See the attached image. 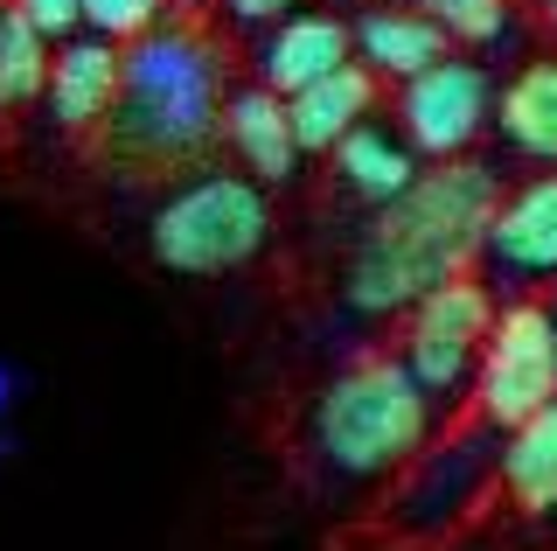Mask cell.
<instances>
[{"instance_id":"1","label":"cell","mask_w":557,"mask_h":551,"mask_svg":"<svg viewBox=\"0 0 557 551\" xmlns=\"http://www.w3.org/2000/svg\"><path fill=\"white\" fill-rule=\"evenodd\" d=\"M495 203H502V182L474 154L418 168V182L405 196L383 203L370 217V231H362V245L348 252L342 301L356 307V315L391 321V315H405L425 286L453 280V272H474Z\"/></svg>"},{"instance_id":"2","label":"cell","mask_w":557,"mask_h":551,"mask_svg":"<svg viewBox=\"0 0 557 551\" xmlns=\"http://www.w3.org/2000/svg\"><path fill=\"white\" fill-rule=\"evenodd\" d=\"M216 57L196 36H139L133 57H119V98L104 119V154L133 168V175H161V168L202 161L216 140Z\"/></svg>"},{"instance_id":"3","label":"cell","mask_w":557,"mask_h":551,"mask_svg":"<svg viewBox=\"0 0 557 551\" xmlns=\"http://www.w3.org/2000/svg\"><path fill=\"white\" fill-rule=\"evenodd\" d=\"M440 433V405L411 384V370L391 350L356 356L348 370L327 377V391L313 399V461L335 481H391L405 475Z\"/></svg>"},{"instance_id":"4","label":"cell","mask_w":557,"mask_h":551,"mask_svg":"<svg viewBox=\"0 0 557 551\" xmlns=\"http://www.w3.org/2000/svg\"><path fill=\"white\" fill-rule=\"evenodd\" d=\"M272 237V196L265 182L231 175V168H202L188 175L161 210L147 217V252L153 266L182 272V280H216L265 252Z\"/></svg>"},{"instance_id":"5","label":"cell","mask_w":557,"mask_h":551,"mask_svg":"<svg viewBox=\"0 0 557 551\" xmlns=\"http://www.w3.org/2000/svg\"><path fill=\"white\" fill-rule=\"evenodd\" d=\"M467 391H474L481 426H495V433H509L557 399V335L544 301H509L495 315L487 342L474 350V384Z\"/></svg>"},{"instance_id":"6","label":"cell","mask_w":557,"mask_h":551,"mask_svg":"<svg viewBox=\"0 0 557 551\" xmlns=\"http://www.w3.org/2000/svg\"><path fill=\"white\" fill-rule=\"evenodd\" d=\"M487 119H495V77H487L474 57H440L432 71L405 77V91H397L405 147L432 154V161L467 154L487 133Z\"/></svg>"},{"instance_id":"7","label":"cell","mask_w":557,"mask_h":551,"mask_svg":"<svg viewBox=\"0 0 557 551\" xmlns=\"http://www.w3.org/2000/svg\"><path fill=\"white\" fill-rule=\"evenodd\" d=\"M481 258L495 266V280H509V286L557 280V168L550 175H530L522 188H509V196L495 203Z\"/></svg>"},{"instance_id":"8","label":"cell","mask_w":557,"mask_h":551,"mask_svg":"<svg viewBox=\"0 0 557 551\" xmlns=\"http://www.w3.org/2000/svg\"><path fill=\"white\" fill-rule=\"evenodd\" d=\"M216 133L231 140V154L244 161V175H251V182H278V188H286L293 175H300V161H307L300 140H293L286 98L265 91V84H244V91L223 98Z\"/></svg>"},{"instance_id":"9","label":"cell","mask_w":557,"mask_h":551,"mask_svg":"<svg viewBox=\"0 0 557 551\" xmlns=\"http://www.w3.org/2000/svg\"><path fill=\"white\" fill-rule=\"evenodd\" d=\"M348 57H356V36H348L342 14H293V22H278L272 42L258 49V84L278 91V98H293V91H307L313 77L342 71Z\"/></svg>"},{"instance_id":"10","label":"cell","mask_w":557,"mask_h":551,"mask_svg":"<svg viewBox=\"0 0 557 551\" xmlns=\"http://www.w3.org/2000/svg\"><path fill=\"white\" fill-rule=\"evenodd\" d=\"M49 119L63 133H98L112 119V98H119V49L112 42H63L49 57Z\"/></svg>"},{"instance_id":"11","label":"cell","mask_w":557,"mask_h":551,"mask_svg":"<svg viewBox=\"0 0 557 551\" xmlns=\"http://www.w3.org/2000/svg\"><path fill=\"white\" fill-rule=\"evenodd\" d=\"M495 495L516 516H550L557 510V399L544 412H530L522 426H509L495 454Z\"/></svg>"},{"instance_id":"12","label":"cell","mask_w":557,"mask_h":551,"mask_svg":"<svg viewBox=\"0 0 557 551\" xmlns=\"http://www.w3.org/2000/svg\"><path fill=\"white\" fill-rule=\"evenodd\" d=\"M348 36H356V63H362L376 84H383V77L405 84V77H418V71H432L440 57H453V42L440 36V22H425L418 8H370L356 28H348Z\"/></svg>"},{"instance_id":"13","label":"cell","mask_w":557,"mask_h":551,"mask_svg":"<svg viewBox=\"0 0 557 551\" xmlns=\"http://www.w3.org/2000/svg\"><path fill=\"white\" fill-rule=\"evenodd\" d=\"M370 112H376V77L362 71L356 57H348L342 71L313 77L307 91L286 98V119H293V140H300V154H327L348 126H362Z\"/></svg>"},{"instance_id":"14","label":"cell","mask_w":557,"mask_h":551,"mask_svg":"<svg viewBox=\"0 0 557 551\" xmlns=\"http://www.w3.org/2000/svg\"><path fill=\"white\" fill-rule=\"evenodd\" d=\"M502 301L481 272H453V280L425 286L411 307H405V335H425V342H453V350H481L487 329H495Z\"/></svg>"},{"instance_id":"15","label":"cell","mask_w":557,"mask_h":551,"mask_svg":"<svg viewBox=\"0 0 557 551\" xmlns=\"http://www.w3.org/2000/svg\"><path fill=\"white\" fill-rule=\"evenodd\" d=\"M335 175L348 196H362V203H391V196H405V188L418 182V154L405 147V133H391V126H376V119H362V126H348L335 147Z\"/></svg>"},{"instance_id":"16","label":"cell","mask_w":557,"mask_h":551,"mask_svg":"<svg viewBox=\"0 0 557 551\" xmlns=\"http://www.w3.org/2000/svg\"><path fill=\"white\" fill-rule=\"evenodd\" d=\"M495 126L522 161L557 168V57H530L509 84H502Z\"/></svg>"},{"instance_id":"17","label":"cell","mask_w":557,"mask_h":551,"mask_svg":"<svg viewBox=\"0 0 557 551\" xmlns=\"http://www.w3.org/2000/svg\"><path fill=\"white\" fill-rule=\"evenodd\" d=\"M49 36L28 22V14H0V112H22L49 91Z\"/></svg>"},{"instance_id":"18","label":"cell","mask_w":557,"mask_h":551,"mask_svg":"<svg viewBox=\"0 0 557 551\" xmlns=\"http://www.w3.org/2000/svg\"><path fill=\"white\" fill-rule=\"evenodd\" d=\"M397 364L411 370V384L425 391L432 405H440V399H460V391L474 384V350H453V342H425V335H405V350H397Z\"/></svg>"},{"instance_id":"19","label":"cell","mask_w":557,"mask_h":551,"mask_svg":"<svg viewBox=\"0 0 557 551\" xmlns=\"http://www.w3.org/2000/svg\"><path fill=\"white\" fill-rule=\"evenodd\" d=\"M425 22H440V36L446 42H474V49H487V42H502L509 36V0H411Z\"/></svg>"},{"instance_id":"20","label":"cell","mask_w":557,"mask_h":551,"mask_svg":"<svg viewBox=\"0 0 557 551\" xmlns=\"http://www.w3.org/2000/svg\"><path fill=\"white\" fill-rule=\"evenodd\" d=\"M161 8H168V0H77V22H91V36L119 49V42L153 36Z\"/></svg>"},{"instance_id":"21","label":"cell","mask_w":557,"mask_h":551,"mask_svg":"<svg viewBox=\"0 0 557 551\" xmlns=\"http://www.w3.org/2000/svg\"><path fill=\"white\" fill-rule=\"evenodd\" d=\"M14 14H28V22L42 28L49 42H57V36H70V28H77V0H14Z\"/></svg>"},{"instance_id":"22","label":"cell","mask_w":557,"mask_h":551,"mask_svg":"<svg viewBox=\"0 0 557 551\" xmlns=\"http://www.w3.org/2000/svg\"><path fill=\"white\" fill-rule=\"evenodd\" d=\"M223 8H231L237 22H278V14H286L293 0H223Z\"/></svg>"},{"instance_id":"23","label":"cell","mask_w":557,"mask_h":551,"mask_svg":"<svg viewBox=\"0 0 557 551\" xmlns=\"http://www.w3.org/2000/svg\"><path fill=\"white\" fill-rule=\"evenodd\" d=\"M8 405H14V370L0 364V412H8Z\"/></svg>"},{"instance_id":"24","label":"cell","mask_w":557,"mask_h":551,"mask_svg":"<svg viewBox=\"0 0 557 551\" xmlns=\"http://www.w3.org/2000/svg\"><path fill=\"white\" fill-rule=\"evenodd\" d=\"M536 14H544V28L557 36V0H536Z\"/></svg>"},{"instance_id":"25","label":"cell","mask_w":557,"mask_h":551,"mask_svg":"<svg viewBox=\"0 0 557 551\" xmlns=\"http://www.w3.org/2000/svg\"><path fill=\"white\" fill-rule=\"evenodd\" d=\"M550 335H557V307H550Z\"/></svg>"},{"instance_id":"26","label":"cell","mask_w":557,"mask_h":551,"mask_svg":"<svg viewBox=\"0 0 557 551\" xmlns=\"http://www.w3.org/2000/svg\"><path fill=\"white\" fill-rule=\"evenodd\" d=\"M8 8H14V0H0V14H8Z\"/></svg>"},{"instance_id":"27","label":"cell","mask_w":557,"mask_h":551,"mask_svg":"<svg viewBox=\"0 0 557 551\" xmlns=\"http://www.w3.org/2000/svg\"><path fill=\"white\" fill-rule=\"evenodd\" d=\"M182 8H202V0H182Z\"/></svg>"}]
</instances>
